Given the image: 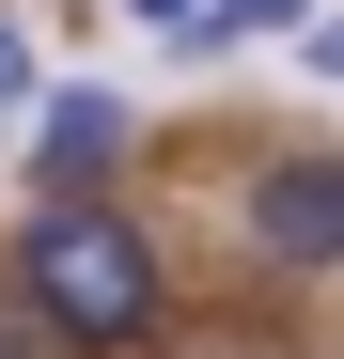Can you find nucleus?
<instances>
[{"instance_id": "f257e3e1", "label": "nucleus", "mask_w": 344, "mask_h": 359, "mask_svg": "<svg viewBox=\"0 0 344 359\" xmlns=\"http://www.w3.org/2000/svg\"><path fill=\"white\" fill-rule=\"evenodd\" d=\"M16 297L47 328H63V359H126V344H157V234L126 219V203H94V188H47L32 203V234H16Z\"/></svg>"}, {"instance_id": "f03ea898", "label": "nucleus", "mask_w": 344, "mask_h": 359, "mask_svg": "<svg viewBox=\"0 0 344 359\" xmlns=\"http://www.w3.org/2000/svg\"><path fill=\"white\" fill-rule=\"evenodd\" d=\"M235 219H251V250H266L282 281H329V266H344V156H266Z\"/></svg>"}, {"instance_id": "7ed1b4c3", "label": "nucleus", "mask_w": 344, "mask_h": 359, "mask_svg": "<svg viewBox=\"0 0 344 359\" xmlns=\"http://www.w3.org/2000/svg\"><path fill=\"white\" fill-rule=\"evenodd\" d=\"M32 156H47V188L110 172V156H126V94H94V79H79V94H47V141H32Z\"/></svg>"}, {"instance_id": "20e7f679", "label": "nucleus", "mask_w": 344, "mask_h": 359, "mask_svg": "<svg viewBox=\"0 0 344 359\" xmlns=\"http://www.w3.org/2000/svg\"><path fill=\"white\" fill-rule=\"evenodd\" d=\"M251 32H313V0H219V16H204L188 47H219V63H235V47H251Z\"/></svg>"}, {"instance_id": "39448f33", "label": "nucleus", "mask_w": 344, "mask_h": 359, "mask_svg": "<svg viewBox=\"0 0 344 359\" xmlns=\"http://www.w3.org/2000/svg\"><path fill=\"white\" fill-rule=\"evenodd\" d=\"M16 94H32V32L0 16V126H16Z\"/></svg>"}, {"instance_id": "423d86ee", "label": "nucleus", "mask_w": 344, "mask_h": 359, "mask_svg": "<svg viewBox=\"0 0 344 359\" xmlns=\"http://www.w3.org/2000/svg\"><path fill=\"white\" fill-rule=\"evenodd\" d=\"M126 16H157V32H204V16H219V0H126Z\"/></svg>"}, {"instance_id": "0eeeda50", "label": "nucleus", "mask_w": 344, "mask_h": 359, "mask_svg": "<svg viewBox=\"0 0 344 359\" xmlns=\"http://www.w3.org/2000/svg\"><path fill=\"white\" fill-rule=\"evenodd\" d=\"M313 79H344V16H313Z\"/></svg>"}]
</instances>
